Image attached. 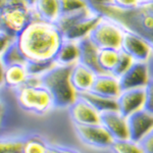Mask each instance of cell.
Here are the masks:
<instances>
[{"instance_id":"obj_1","label":"cell","mask_w":153,"mask_h":153,"mask_svg":"<svg viewBox=\"0 0 153 153\" xmlns=\"http://www.w3.org/2000/svg\"><path fill=\"white\" fill-rule=\"evenodd\" d=\"M16 41L27 62H54L63 36L55 24L35 19Z\"/></svg>"},{"instance_id":"obj_2","label":"cell","mask_w":153,"mask_h":153,"mask_svg":"<svg viewBox=\"0 0 153 153\" xmlns=\"http://www.w3.org/2000/svg\"><path fill=\"white\" fill-rule=\"evenodd\" d=\"M90 8L101 18L110 19L123 30L144 40L153 53V3L142 2L133 8L120 9L110 2Z\"/></svg>"},{"instance_id":"obj_3","label":"cell","mask_w":153,"mask_h":153,"mask_svg":"<svg viewBox=\"0 0 153 153\" xmlns=\"http://www.w3.org/2000/svg\"><path fill=\"white\" fill-rule=\"evenodd\" d=\"M71 66L54 65L40 76V83L52 96L54 108H68L78 94L71 83Z\"/></svg>"},{"instance_id":"obj_4","label":"cell","mask_w":153,"mask_h":153,"mask_svg":"<svg viewBox=\"0 0 153 153\" xmlns=\"http://www.w3.org/2000/svg\"><path fill=\"white\" fill-rule=\"evenodd\" d=\"M16 102L22 109L37 115H43L54 108L52 96L41 85L40 76H30L25 85L14 90Z\"/></svg>"},{"instance_id":"obj_5","label":"cell","mask_w":153,"mask_h":153,"mask_svg":"<svg viewBox=\"0 0 153 153\" xmlns=\"http://www.w3.org/2000/svg\"><path fill=\"white\" fill-rule=\"evenodd\" d=\"M101 16L89 6L79 10L61 13L55 25L60 30L63 39L79 41L87 37Z\"/></svg>"},{"instance_id":"obj_6","label":"cell","mask_w":153,"mask_h":153,"mask_svg":"<svg viewBox=\"0 0 153 153\" xmlns=\"http://www.w3.org/2000/svg\"><path fill=\"white\" fill-rule=\"evenodd\" d=\"M36 19L33 7L24 0H13L0 11V28L16 39Z\"/></svg>"},{"instance_id":"obj_7","label":"cell","mask_w":153,"mask_h":153,"mask_svg":"<svg viewBox=\"0 0 153 153\" xmlns=\"http://www.w3.org/2000/svg\"><path fill=\"white\" fill-rule=\"evenodd\" d=\"M124 30L110 19L101 18L88 37L99 49H120Z\"/></svg>"},{"instance_id":"obj_8","label":"cell","mask_w":153,"mask_h":153,"mask_svg":"<svg viewBox=\"0 0 153 153\" xmlns=\"http://www.w3.org/2000/svg\"><path fill=\"white\" fill-rule=\"evenodd\" d=\"M76 137L84 145L94 149H109L113 138L100 124L74 125Z\"/></svg>"},{"instance_id":"obj_9","label":"cell","mask_w":153,"mask_h":153,"mask_svg":"<svg viewBox=\"0 0 153 153\" xmlns=\"http://www.w3.org/2000/svg\"><path fill=\"white\" fill-rule=\"evenodd\" d=\"M149 79L150 74L148 65L147 62L142 61H133L129 68L118 76L122 90L145 87Z\"/></svg>"},{"instance_id":"obj_10","label":"cell","mask_w":153,"mask_h":153,"mask_svg":"<svg viewBox=\"0 0 153 153\" xmlns=\"http://www.w3.org/2000/svg\"><path fill=\"white\" fill-rule=\"evenodd\" d=\"M68 109L74 125L100 124V113L81 96L78 95Z\"/></svg>"},{"instance_id":"obj_11","label":"cell","mask_w":153,"mask_h":153,"mask_svg":"<svg viewBox=\"0 0 153 153\" xmlns=\"http://www.w3.org/2000/svg\"><path fill=\"white\" fill-rule=\"evenodd\" d=\"M120 50L128 54L134 61H142V62H147L152 54L151 49L146 42L136 36L135 34L125 30L120 44Z\"/></svg>"},{"instance_id":"obj_12","label":"cell","mask_w":153,"mask_h":153,"mask_svg":"<svg viewBox=\"0 0 153 153\" xmlns=\"http://www.w3.org/2000/svg\"><path fill=\"white\" fill-rule=\"evenodd\" d=\"M117 110L126 117L144 108V87L122 90L117 98Z\"/></svg>"},{"instance_id":"obj_13","label":"cell","mask_w":153,"mask_h":153,"mask_svg":"<svg viewBox=\"0 0 153 153\" xmlns=\"http://www.w3.org/2000/svg\"><path fill=\"white\" fill-rule=\"evenodd\" d=\"M130 139L139 142L153 129V112L142 108L127 117Z\"/></svg>"},{"instance_id":"obj_14","label":"cell","mask_w":153,"mask_h":153,"mask_svg":"<svg viewBox=\"0 0 153 153\" xmlns=\"http://www.w3.org/2000/svg\"><path fill=\"white\" fill-rule=\"evenodd\" d=\"M100 123L108 131L113 140L130 139L127 117L118 110H108L100 113Z\"/></svg>"},{"instance_id":"obj_15","label":"cell","mask_w":153,"mask_h":153,"mask_svg":"<svg viewBox=\"0 0 153 153\" xmlns=\"http://www.w3.org/2000/svg\"><path fill=\"white\" fill-rule=\"evenodd\" d=\"M97 74L86 65L76 62L71 68V83L76 94L80 95L91 90Z\"/></svg>"},{"instance_id":"obj_16","label":"cell","mask_w":153,"mask_h":153,"mask_svg":"<svg viewBox=\"0 0 153 153\" xmlns=\"http://www.w3.org/2000/svg\"><path fill=\"white\" fill-rule=\"evenodd\" d=\"M90 91L95 94L104 96V97L117 98L122 89H120L117 76L111 74L102 73L96 75L94 83Z\"/></svg>"},{"instance_id":"obj_17","label":"cell","mask_w":153,"mask_h":153,"mask_svg":"<svg viewBox=\"0 0 153 153\" xmlns=\"http://www.w3.org/2000/svg\"><path fill=\"white\" fill-rule=\"evenodd\" d=\"M79 45V62L86 65L96 74H102L98 65V52L99 48L90 40V38L84 37L78 41Z\"/></svg>"},{"instance_id":"obj_18","label":"cell","mask_w":153,"mask_h":153,"mask_svg":"<svg viewBox=\"0 0 153 153\" xmlns=\"http://www.w3.org/2000/svg\"><path fill=\"white\" fill-rule=\"evenodd\" d=\"M36 19L55 24L60 16L59 0H37L33 5Z\"/></svg>"},{"instance_id":"obj_19","label":"cell","mask_w":153,"mask_h":153,"mask_svg":"<svg viewBox=\"0 0 153 153\" xmlns=\"http://www.w3.org/2000/svg\"><path fill=\"white\" fill-rule=\"evenodd\" d=\"M29 76L27 63L7 65L4 70V86L11 90H16L26 84Z\"/></svg>"},{"instance_id":"obj_20","label":"cell","mask_w":153,"mask_h":153,"mask_svg":"<svg viewBox=\"0 0 153 153\" xmlns=\"http://www.w3.org/2000/svg\"><path fill=\"white\" fill-rule=\"evenodd\" d=\"M76 62H79L78 41L63 39L62 43L54 57V63L58 65L73 66Z\"/></svg>"},{"instance_id":"obj_21","label":"cell","mask_w":153,"mask_h":153,"mask_svg":"<svg viewBox=\"0 0 153 153\" xmlns=\"http://www.w3.org/2000/svg\"><path fill=\"white\" fill-rule=\"evenodd\" d=\"M79 96H81L86 101H88L99 113L108 111V110H117V98L104 97V96L95 94L91 91L80 94Z\"/></svg>"},{"instance_id":"obj_22","label":"cell","mask_w":153,"mask_h":153,"mask_svg":"<svg viewBox=\"0 0 153 153\" xmlns=\"http://www.w3.org/2000/svg\"><path fill=\"white\" fill-rule=\"evenodd\" d=\"M120 49H99L98 52V65L102 73L112 74L120 57Z\"/></svg>"},{"instance_id":"obj_23","label":"cell","mask_w":153,"mask_h":153,"mask_svg":"<svg viewBox=\"0 0 153 153\" xmlns=\"http://www.w3.org/2000/svg\"><path fill=\"white\" fill-rule=\"evenodd\" d=\"M49 144L39 135H30L24 137L22 153H47Z\"/></svg>"},{"instance_id":"obj_24","label":"cell","mask_w":153,"mask_h":153,"mask_svg":"<svg viewBox=\"0 0 153 153\" xmlns=\"http://www.w3.org/2000/svg\"><path fill=\"white\" fill-rule=\"evenodd\" d=\"M0 59H1L4 66L18 65V63H27L26 59H25L21 50H19L18 44H16V39H13L8 44V46L5 48V50L0 55Z\"/></svg>"},{"instance_id":"obj_25","label":"cell","mask_w":153,"mask_h":153,"mask_svg":"<svg viewBox=\"0 0 153 153\" xmlns=\"http://www.w3.org/2000/svg\"><path fill=\"white\" fill-rule=\"evenodd\" d=\"M109 149L112 153H144L140 143L132 139L113 140Z\"/></svg>"},{"instance_id":"obj_26","label":"cell","mask_w":153,"mask_h":153,"mask_svg":"<svg viewBox=\"0 0 153 153\" xmlns=\"http://www.w3.org/2000/svg\"><path fill=\"white\" fill-rule=\"evenodd\" d=\"M24 137L0 136V153H22Z\"/></svg>"},{"instance_id":"obj_27","label":"cell","mask_w":153,"mask_h":153,"mask_svg":"<svg viewBox=\"0 0 153 153\" xmlns=\"http://www.w3.org/2000/svg\"><path fill=\"white\" fill-rule=\"evenodd\" d=\"M59 5L61 13L79 10L88 6L85 0H59Z\"/></svg>"},{"instance_id":"obj_28","label":"cell","mask_w":153,"mask_h":153,"mask_svg":"<svg viewBox=\"0 0 153 153\" xmlns=\"http://www.w3.org/2000/svg\"><path fill=\"white\" fill-rule=\"evenodd\" d=\"M133 61H134V60H133V59L131 58L128 54H126L124 51H122L120 60H118L117 65V66H115L114 71H112L111 75L117 76V78H118V76H120L126 71L128 70V68H129V66L132 65Z\"/></svg>"},{"instance_id":"obj_29","label":"cell","mask_w":153,"mask_h":153,"mask_svg":"<svg viewBox=\"0 0 153 153\" xmlns=\"http://www.w3.org/2000/svg\"><path fill=\"white\" fill-rule=\"evenodd\" d=\"M144 93H145L144 108L153 112V78H150L147 84L145 85Z\"/></svg>"},{"instance_id":"obj_30","label":"cell","mask_w":153,"mask_h":153,"mask_svg":"<svg viewBox=\"0 0 153 153\" xmlns=\"http://www.w3.org/2000/svg\"><path fill=\"white\" fill-rule=\"evenodd\" d=\"M144 153H153V129L139 141Z\"/></svg>"},{"instance_id":"obj_31","label":"cell","mask_w":153,"mask_h":153,"mask_svg":"<svg viewBox=\"0 0 153 153\" xmlns=\"http://www.w3.org/2000/svg\"><path fill=\"white\" fill-rule=\"evenodd\" d=\"M144 2L143 0H112V3L114 6L120 9H130L133 7L138 6L140 3Z\"/></svg>"},{"instance_id":"obj_32","label":"cell","mask_w":153,"mask_h":153,"mask_svg":"<svg viewBox=\"0 0 153 153\" xmlns=\"http://www.w3.org/2000/svg\"><path fill=\"white\" fill-rule=\"evenodd\" d=\"M47 153H81L78 150L71 147L60 146V145H50L49 144Z\"/></svg>"},{"instance_id":"obj_33","label":"cell","mask_w":153,"mask_h":153,"mask_svg":"<svg viewBox=\"0 0 153 153\" xmlns=\"http://www.w3.org/2000/svg\"><path fill=\"white\" fill-rule=\"evenodd\" d=\"M12 40H13V38L8 36L6 33H4L3 31H0V55L5 50V48L8 46V44L10 43Z\"/></svg>"},{"instance_id":"obj_34","label":"cell","mask_w":153,"mask_h":153,"mask_svg":"<svg viewBox=\"0 0 153 153\" xmlns=\"http://www.w3.org/2000/svg\"><path fill=\"white\" fill-rule=\"evenodd\" d=\"M86 3L89 7L100 5V4H105V3H110L112 2V0H85Z\"/></svg>"},{"instance_id":"obj_35","label":"cell","mask_w":153,"mask_h":153,"mask_svg":"<svg viewBox=\"0 0 153 153\" xmlns=\"http://www.w3.org/2000/svg\"><path fill=\"white\" fill-rule=\"evenodd\" d=\"M4 70H5V66L3 65L1 59H0V88L4 86Z\"/></svg>"},{"instance_id":"obj_36","label":"cell","mask_w":153,"mask_h":153,"mask_svg":"<svg viewBox=\"0 0 153 153\" xmlns=\"http://www.w3.org/2000/svg\"><path fill=\"white\" fill-rule=\"evenodd\" d=\"M12 1H13V0H0V11H1L7 4H9Z\"/></svg>"},{"instance_id":"obj_37","label":"cell","mask_w":153,"mask_h":153,"mask_svg":"<svg viewBox=\"0 0 153 153\" xmlns=\"http://www.w3.org/2000/svg\"><path fill=\"white\" fill-rule=\"evenodd\" d=\"M25 2H26L28 5H30L31 7H33V5L35 4V2L37 1V0H24Z\"/></svg>"},{"instance_id":"obj_38","label":"cell","mask_w":153,"mask_h":153,"mask_svg":"<svg viewBox=\"0 0 153 153\" xmlns=\"http://www.w3.org/2000/svg\"><path fill=\"white\" fill-rule=\"evenodd\" d=\"M2 114H3V103H2L1 99H0V122H1Z\"/></svg>"},{"instance_id":"obj_39","label":"cell","mask_w":153,"mask_h":153,"mask_svg":"<svg viewBox=\"0 0 153 153\" xmlns=\"http://www.w3.org/2000/svg\"><path fill=\"white\" fill-rule=\"evenodd\" d=\"M144 2H149V3H153V0H144Z\"/></svg>"},{"instance_id":"obj_40","label":"cell","mask_w":153,"mask_h":153,"mask_svg":"<svg viewBox=\"0 0 153 153\" xmlns=\"http://www.w3.org/2000/svg\"><path fill=\"white\" fill-rule=\"evenodd\" d=\"M0 31H1V28H0Z\"/></svg>"},{"instance_id":"obj_41","label":"cell","mask_w":153,"mask_h":153,"mask_svg":"<svg viewBox=\"0 0 153 153\" xmlns=\"http://www.w3.org/2000/svg\"><path fill=\"white\" fill-rule=\"evenodd\" d=\"M143 1H144V0H143Z\"/></svg>"}]
</instances>
